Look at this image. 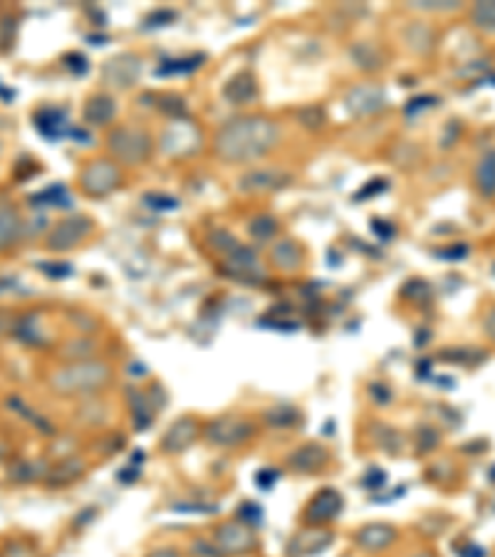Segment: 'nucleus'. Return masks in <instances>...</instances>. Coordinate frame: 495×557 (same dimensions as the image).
I'll list each match as a JSON object with an SVG mask.
<instances>
[{
  "mask_svg": "<svg viewBox=\"0 0 495 557\" xmlns=\"http://www.w3.org/2000/svg\"><path fill=\"white\" fill-rule=\"evenodd\" d=\"M280 142L278 124L266 117H243L228 121L216 134V154L226 161H253Z\"/></svg>",
  "mask_w": 495,
  "mask_h": 557,
  "instance_id": "1",
  "label": "nucleus"
},
{
  "mask_svg": "<svg viewBox=\"0 0 495 557\" xmlns=\"http://www.w3.org/2000/svg\"><path fill=\"white\" fill-rule=\"evenodd\" d=\"M109 369L99 362H82L65 367L60 372L52 375V387L70 394V391H87V389H97L107 382Z\"/></svg>",
  "mask_w": 495,
  "mask_h": 557,
  "instance_id": "2",
  "label": "nucleus"
},
{
  "mask_svg": "<svg viewBox=\"0 0 495 557\" xmlns=\"http://www.w3.org/2000/svg\"><path fill=\"white\" fill-rule=\"evenodd\" d=\"M109 151L124 164H142L151 151V142L149 134L136 127H120L109 134Z\"/></svg>",
  "mask_w": 495,
  "mask_h": 557,
  "instance_id": "3",
  "label": "nucleus"
},
{
  "mask_svg": "<svg viewBox=\"0 0 495 557\" xmlns=\"http://www.w3.org/2000/svg\"><path fill=\"white\" fill-rule=\"evenodd\" d=\"M89 230H92V223L85 219V216H74V219H65L60 220L55 228L48 233V245L50 251H55V253H62V251H70L74 245H80V243L85 241L87 236H89Z\"/></svg>",
  "mask_w": 495,
  "mask_h": 557,
  "instance_id": "4",
  "label": "nucleus"
},
{
  "mask_svg": "<svg viewBox=\"0 0 495 557\" xmlns=\"http://www.w3.org/2000/svg\"><path fill=\"white\" fill-rule=\"evenodd\" d=\"M120 169L112 161H95L82 171V189L89 196H107L120 186Z\"/></svg>",
  "mask_w": 495,
  "mask_h": 557,
  "instance_id": "5",
  "label": "nucleus"
},
{
  "mask_svg": "<svg viewBox=\"0 0 495 557\" xmlns=\"http://www.w3.org/2000/svg\"><path fill=\"white\" fill-rule=\"evenodd\" d=\"M198 132H196L194 124L189 121H179V124H171L169 129L164 132V151L171 154V157H183V154H191L196 146H198Z\"/></svg>",
  "mask_w": 495,
  "mask_h": 557,
  "instance_id": "6",
  "label": "nucleus"
},
{
  "mask_svg": "<svg viewBox=\"0 0 495 557\" xmlns=\"http://www.w3.org/2000/svg\"><path fill=\"white\" fill-rule=\"evenodd\" d=\"M384 104H387L384 92H382V89H376V87H372V85L354 87L350 95L344 97V107H347L352 114H357V117L375 114V112L382 110Z\"/></svg>",
  "mask_w": 495,
  "mask_h": 557,
  "instance_id": "7",
  "label": "nucleus"
},
{
  "mask_svg": "<svg viewBox=\"0 0 495 557\" xmlns=\"http://www.w3.org/2000/svg\"><path fill=\"white\" fill-rule=\"evenodd\" d=\"M226 273H230L233 278H241L243 282H248V280L260 278L263 275V267H260L258 258L248 248L233 245L228 251V260H226Z\"/></svg>",
  "mask_w": 495,
  "mask_h": 557,
  "instance_id": "8",
  "label": "nucleus"
},
{
  "mask_svg": "<svg viewBox=\"0 0 495 557\" xmlns=\"http://www.w3.org/2000/svg\"><path fill=\"white\" fill-rule=\"evenodd\" d=\"M142 65L132 55H120L104 67V77L112 87H129L139 80Z\"/></svg>",
  "mask_w": 495,
  "mask_h": 557,
  "instance_id": "9",
  "label": "nucleus"
},
{
  "mask_svg": "<svg viewBox=\"0 0 495 557\" xmlns=\"http://www.w3.org/2000/svg\"><path fill=\"white\" fill-rule=\"evenodd\" d=\"M23 236V220L20 213L15 211V206L0 201V251L11 248L12 243Z\"/></svg>",
  "mask_w": 495,
  "mask_h": 557,
  "instance_id": "10",
  "label": "nucleus"
},
{
  "mask_svg": "<svg viewBox=\"0 0 495 557\" xmlns=\"http://www.w3.org/2000/svg\"><path fill=\"white\" fill-rule=\"evenodd\" d=\"M255 97H258V85H255L253 74H236L226 85V99L233 104H251Z\"/></svg>",
  "mask_w": 495,
  "mask_h": 557,
  "instance_id": "11",
  "label": "nucleus"
},
{
  "mask_svg": "<svg viewBox=\"0 0 495 557\" xmlns=\"http://www.w3.org/2000/svg\"><path fill=\"white\" fill-rule=\"evenodd\" d=\"M476 186L485 198L495 196V149H488L476 164Z\"/></svg>",
  "mask_w": 495,
  "mask_h": 557,
  "instance_id": "12",
  "label": "nucleus"
},
{
  "mask_svg": "<svg viewBox=\"0 0 495 557\" xmlns=\"http://www.w3.org/2000/svg\"><path fill=\"white\" fill-rule=\"evenodd\" d=\"M35 124L40 132L45 134L48 139H60L62 134L70 132L67 127V117L62 110H43L35 114Z\"/></svg>",
  "mask_w": 495,
  "mask_h": 557,
  "instance_id": "13",
  "label": "nucleus"
},
{
  "mask_svg": "<svg viewBox=\"0 0 495 557\" xmlns=\"http://www.w3.org/2000/svg\"><path fill=\"white\" fill-rule=\"evenodd\" d=\"M251 429H245L241 422H236V419H218L216 424L211 426V431H208V437L211 441H216V444H238L243 441V437L248 434Z\"/></svg>",
  "mask_w": 495,
  "mask_h": 557,
  "instance_id": "14",
  "label": "nucleus"
},
{
  "mask_svg": "<svg viewBox=\"0 0 495 557\" xmlns=\"http://www.w3.org/2000/svg\"><path fill=\"white\" fill-rule=\"evenodd\" d=\"M114 114H117V104H114V99L107 97V95H97V97H92L87 102L85 107V120L89 124H107V121L114 120Z\"/></svg>",
  "mask_w": 495,
  "mask_h": 557,
  "instance_id": "15",
  "label": "nucleus"
},
{
  "mask_svg": "<svg viewBox=\"0 0 495 557\" xmlns=\"http://www.w3.org/2000/svg\"><path fill=\"white\" fill-rule=\"evenodd\" d=\"M243 186L245 189H258V191H263V189H278V186H285L288 182V176L285 174H278V171H255L251 176H245L243 179Z\"/></svg>",
  "mask_w": 495,
  "mask_h": 557,
  "instance_id": "16",
  "label": "nucleus"
},
{
  "mask_svg": "<svg viewBox=\"0 0 495 557\" xmlns=\"http://www.w3.org/2000/svg\"><path fill=\"white\" fill-rule=\"evenodd\" d=\"M471 20L478 30L485 33H495V0H483L476 3L471 11Z\"/></svg>",
  "mask_w": 495,
  "mask_h": 557,
  "instance_id": "17",
  "label": "nucleus"
},
{
  "mask_svg": "<svg viewBox=\"0 0 495 557\" xmlns=\"http://www.w3.org/2000/svg\"><path fill=\"white\" fill-rule=\"evenodd\" d=\"M273 260H275V266L278 267H298L302 260V253L300 248H298V243L292 241H282L275 245V251H273Z\"/></svg>",
  "mask_w": 495,
  "mask_h": 557,
  "instance_id": "18",
  "label": "nucleus"
},
{
  "mask_svg": "<svg viewBox=\"0 0 495 557\" xmlns=\"http://www.w3.org/2000/svg\"><path fill=\"white\" fill-rule=\"evenodd\" d=\"M196 434V426L191 422H182L171 429V434H166V444L164 446L169 451H182L186 444H191V437Z\"/></svg>",
  "mask_w": 495,
  "mask_h": 557,
  "instance_id": "19",
  "label": "nucleus"
},
{
  "mask_svg": "<svg viewBox=\"0 0 495 557\" xmlns=\"http://www.w3.org/2000/svg\"><path fill=\"white\" fill-rule=\"evenodd\" d=\"M391 540V530L387 528H369L362 533V543L369 547H382Z\"/></svg>",
  "mask_w": 495,
  "mask_h": 557,
  "instance_id": "20",
  "label": "nucleus"
},
{
  "mask_svg": "<svg viewBox=\"0 0 495 557\" xmlns=\"http://www.w3.org/2000/svg\"><path fill=\"white\" fill-rule=\"evenodd\" d=\"M43 198H48L45 204H50V206H67V201L73 204V198L65 194V189H62V186H52V189H48V191L37 194L33 201H43Z\"/></svg>",
  "mask_w": 495,
  "mask_h": 557,
  "instance_id": "21",
  "label": "nucleus"
},
{
  "mask_svg": "<svg viewBox=\"0 0 495 557\" xmlns=\"http://www.w3.org/2000/svg\"><path fill=\"white\" fill-rule=\"evenodd\" d=\"M251 233H253L258 241H266L275 233V220L273 219H258L251 223Z\"/></svg>",
  "mask_w": 495,
  "mask_h": 557,
  "instance_id": "22",
  "label": "nucleus"
},
{
  "mask_svg": "<svg viewBox=\"0 0 495 557\" xmlns=\"http://www.w3.org/2000/svg\"><path fill=\"white\" fill-rule=\"evenodd\" d=\"M485 329H488V335L495 339V307L485 315Z\"/></svg>",
  "mask_w": 495,
  "mask_h": 557,
  "instance_id": "23",
  "label": "nucleus"
},
{
  "mask_svg": "<svg viewBox=\"0 0 495 557\" xmlns=\"http://www.w3.org/2000/svg\"><path fill=\"white\" fill-rule=\"evenodd\" d=\"M5 328H8V320H5V313H0V335L5 332Z\"/></svg>",
  "mask_w": 495,
  "mask_h": 557,
  "instance_id": "24",
  "label": "nucleus"
},
{
  "mask_svg": "<svg viewBox=\"0 0 495 557\" xmlns=\"http://www.w3.org/2000/svg\"><path fill=\"white\" fill-rule=\"evenodd\" d=\"M0 151H3V144H0Z\"/></svg>",
  "mask_w": 495,
  "mask_h": 557,
  "instance_id": "25",
  "label": "nucleus"
}]
</instances>
